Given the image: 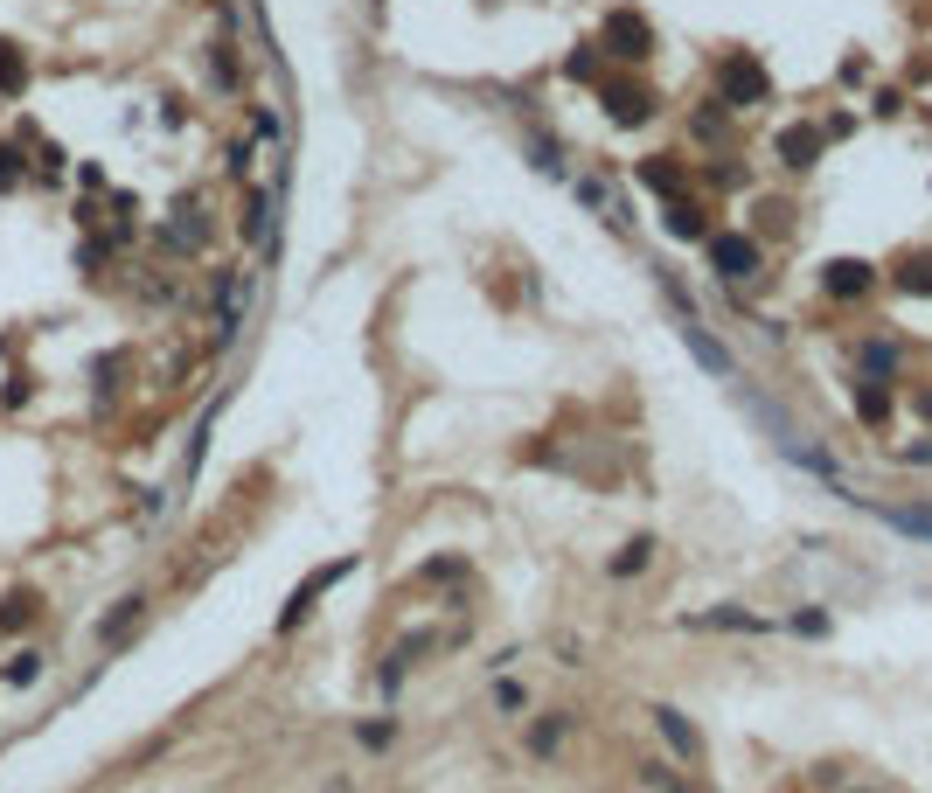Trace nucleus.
I'll return each instance as SVG.
<instances>
[{"mask_svg": "<svg viewBox=\"0 0 932 793\" xmlns=\"http://www.w3.org/2000/svg\"><path fill=\"white\" fill-rule=\"evenodd\" d=\"M334 578H348V557H341V564H327V571H313L307 585L293 592V606H286V620H279V627H300V620H307V613H313V599H320V592H327Z\"/></svg>", "mask_w": 932, "mask_h": 793, "instance_id": "f257e3e1", "label": "nucleus"}, {"mask_svg": "<svg viewBox=\"0 0 932 793\" xmlns=\"http://www.w3.org/2000/svg\"><path fill=\"white\" fill-rule=\"evenodd\" d=\"M710 258H717V272H724V279H752V272H759V251H752L745 237H717V244H710Z\"/></svg>", "mask_w": 932, "mask_h": 793, "instance_id": "f03ea898", "label": "nucleus"}, {"mask_svg": "<svg viewBox=\"0 0 932 793\" xmlns=\"http://www.w3.org/2000/svg\"><path fill=\"white\" fill-rule=\"evenodd\" d=\"M140 613H147V599H126L119 613H105V627H98V640H105V647H119V640L133 634V627H140Z\"/></svg>", "mask_w": 932, "mask_h": 793, "instance_id": "7ed1b4c3", "label": "nucleus"}, {"mask_svg": "<svg viewBox=\"0 0 932 793\" xmlns=\"http://www.w3.org/2000/svg\"><path fill=\"white\" fill-rule=\"evenodd\" d=\"M0 91H7V98H21V91H28V63H21V49H14V42H0Z\"/></svg>", "mask_w": 932, "mask_h": 793, "instance_id": "20e7f679", "label": "nucleus"}, {"mask_svg": "<svg viewBox=\"0 0 932 793\" xmlns=\"http://www.w3.org/2000/svg\"><path fill=\"white\" fill-rule=\"evenodd\" d=\"M891 522H898L905 536H926V543H932V508H898Z\"/></svg>", "mask_w": 932, "mask_h": 793, "instance_id": "39448f33", "label": "nucleus"}, {"mask_svg": "<svg viewBox=\"0 0 932 793\" xmlns=\"http://www.w3.org/2000/svg\"><path fill=\"white\" fill-rule=\"evenodd\" d=\"M42 675V654H14V668H7V682H35Z\"/></svg>", "mask_w": 932, "mask_h": 793, "instance_id": "423d86ee", "label": "nucleus"}, {"mask_svg": "<svg viewBox=\"0 0 932 793\" xmlns=\"http://www.w3.org/2000/svg\"><path fill=\"white\" fill-rule=\"evenodd\" d=\"M661 724H668V738H675V745H682V752H696V731H689V724H682V717H675V710H661Z\"/></svg>", "mask_w": 932, "mask_h": 793, "instance_id": "0eeeda50", "label": "nucleus"}, {"mask_svg": "<svg viewBox=\"0 0 932 793\" xmlns=\"http://www.w3.org/2000/svg\"><path fill=\"white\" fill-rule=\"evenodd\" d=\"M21 181V167H14V147H0V188H14Z\"/></svg>", "mask_w": 932, "mask_h": 793, "instance_id": "6e6552de", "label": "nucleus"}]
</instances>
